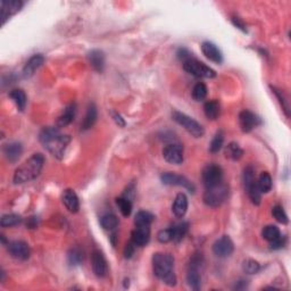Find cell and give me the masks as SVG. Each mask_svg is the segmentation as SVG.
I'll use <instances>...</instances> for the list:
<instances>
[{"instance_id": "d6986e66", "label": "cell", "mask_w": 291, "mask_h": 291, "mask_svg": "<svg viewBox=\"0 0 291 291\" xmlns=\"http://www.w3.org/2000/svg\"><path fill=\"white\" fill-rule=\"evenodd\" d=\"M62 201L63 204L65 205L66 209L71 213H78L80 209V201L78 195L74 190L72 189H66V190L63 192L62 196Z\"/></svg>"}, {"instance_id": "7c38bea8", "label": "cell", "mask_w": 291, "mask_h": 291, "mask_svg": "<svg viewBox=\"0 0 291 291\" xmlns=\"http://www.w3.org/2000/svg\"><path fill=\"white\" fill-rule=\"evenodd\" d=\"M234 250L233 241L229 236H222L213 244V252L217 257L225 258L232 255Z\"/></svg>"}, {"instance_id": "ffe728a7", "label": "cell", "mask_w": 291, "mask_h": 291, "mask_svg": "<svg viewBox=\"0 0 291 291\" xmlns=\"http://www.w3.org/2000/svg\"><path fill=\"white\" fill-rule=\"evenodd\" d=\"M45 63V56L42 54H36L31 57L26 64L23 67V76L25 79H29L32 76L38 68Z\"/></svg>"}, {"instance_id": "f546056e", "label": "cell", "mask_w": 291, "mask_h": 291, "mask_svg": "<svg viewBox=\"0 0 291 291\" xmlns=\"http://www.w3.org/2000/svg\"><path fill=\"white\" fill-rule=\"evenodd\" d=\"M84 258V252L80 247H73L67 254V262L71 266H78L82 264Z\"/></svg>"}, {"instance_id": "5bb4252c", "label": "cell", "mask_w": 291, "mask_h": 291, "mask_svg": "<svg viewBox=\"0 0 291 291\" xmlns=\"http://www.w3.org/2000/svg\"><path fill=\"white\" fill-rule=\"evenodd\" d=\"M239 124L243 132L249 133L255 128H257L258 125H261L262 121L255 113H252L250 111L244 110L241 111L239 114Z\"/></svg>"}, {"instance_id": "6da1fadb", "label": "cell", "mask_w": 291, "mask_h": 291, "mask_svg": "<svg viewBox=\"0 0 291 291\" xmlns=\"http://www.w3.org/2000/svg\"><path fill=\"white\" fill-rule=\"evenodd\" d=\"M39 140L44 148L47 149L52 156L62 159L68 143L71 142V136L63 134L57 126L56 128L48 126V128L42 129L39 134Z\"/></svg>"}, {"instance_id": "e575fe53", "label": "cell", "mask_w": 291, "mask_h": 291, "mask_svg": "<svg viewBox=\"0 0 291 291\" xmlns=\"http://www.w3.org/2000/svg\"><path fill=\"white\" fill-rule=\"evenodd\" d=\"M22 222V216L17 215V214H6L2 215L1 221H0V225L1 227H12L16 226Z\"/></svg>"}, {"instance_id": "60d3db41", "label": "cell", "mask_w": 291, "mask_h": 291, "mask_svg": "<svg viewBox=\"0 0 291 291\" xmlns=\"http://www.w3.org/2000/svg\"><path fill=\"white\" fill-rule=\"evenodd\" d=\"M272 215L276 221H278L279 223L288 224V222H289L288 215L286 214L285 209H283L282 206H280V205L274 206V207L272 208Z\"/></svg>"}, {"instance_id": "ab89813d", "label": "cell", "mask_w": 291, "mask_h": 291, "mask_svg": "<svg viewBox=\"0 0 291 291\" xmlns=\"http://www.w3.org/2000/svg\"><path fill=\"white\" fill-rule=\"evenodd\" d=\"M243 269L247 274H256L261 269V264L255 259H246L243 264Z\"/></svg>"}, {"instance_id": "d6a6232c", "label": "cell", "mask_w": 291, "mask_h": 291, "mask_svg": "<svg viewBox=\"0 0 291 291\" xmlns=\"http://www.w3.org/2000/svg\"><path fill=\"white\" fill-rule=\"evenodd\" d=\"M257 185H258L259 191H261L262 194H268V192L271 191L272 178L271 175H269V173H268V172H263L258 178Z\"/></svg>"}, {"instance_id": "4316f807", "label": "cell", "mask_w": 291, "mask_h": 291, "mask_svg": "<svg viewBox=\"0 0 291 291\" xmlns=\"http://www.w3.org/2000/svg\"><path fill=\"white\" fill-rule=\"evenodd\" d=\"M189 224L187 222H181L174 224L173 226H171L172 231V240L175 241V243H179L185 237V234L188 232Z\"/></svg>"}, {"instance_id": "8fae6325", "label": "cell", "mask_w": 291, "mask_h": 291, "mask_svg": "<svg viewBox=\"0 0 291 291\" xmlns=\"http://www.w3.org/2000/svg\"><path fill=\"white\" fill-rule=\"evenodd\" d=\"M163 157L167 163L180 165L183 162V146L180 143H170L164 147Z\"/></svg>"}, {"instance_id": "603a6c76", "label": "cell", "mask_w": 291, "mask_h": 291, "mask_svg": "<svg viewBox=\"0 0 291 291\" xmlns=\"http://www.w3.org/2000/svg\"><path fill=\"white\" fill-rule=\"evenodd\" d=\"M75 113H76V104L72 103L67 105V106L65 107L64 112H63V114L58 117L57 123H56L57 124V128L59 129L65 128V126L71 124L75 117Z\"/></svg>"}, {"instance_id": "4dcf8cb0", "label": "cell", "mask_w": 291, "mask_h": 291, "mask_svg": "<svg viewBox=\"0 0 291 291\" xmlns=\"http://www.w3.org/2000/svg\"><path fill=\"white\" fill-rule=\"evenodd\" d=\"M155 217L152 213L146 212V210H140L136 213L134 217V225L135 226H150Z\"/></svg>"}, {"instance_id": "b9f144b4", "label": "cell", "mask_w": 291, "mask_h": 291, "mask_svg": "<svg viewBox=\"0 0 291 291\" xmlns=\"http://www.w3.org/2000/svg\"><path fill=\"white\" fill-rule=\"evenodd\" d=\"M157 240L162 244H167L172 241V231L170 229H164L160 230L158 233H157Z\"/></svg>"}, {"instance_id": "2e32d148", "label": "cell", "mask_w": 291, "mask_h": 291, "mask_svg": "<svg viewBox=\"0 0 291 291\" xmlns=\"http://www.w3.org/2000/svg\"><path fill=\"white\" fill-rule=\"evenodd\" d=\"M201 52L210 62L215 63V64H221L223 62V55L216 45H214L210 41H204L201 45Z\"/></svg>"}, {"instance_id": "bcb514c9", "label": "cell", "mask_w": 291, "mask_h": 291, "mask_svg": "<svg viewBox=\"0 0 291 291\" xmlns=\"http://www.w3.org/2000/svg\"><path fill=\"white\" fill-rule=\"evenodd\" d=\"M285 245H286V238L281 236V238H279L278 240L271 243V249H281Z\"/></svg>"}, {"instance_id": "277c9868", "label": "cell", "mask_w": 291, "mask_h": 291, "mask_svg": "<svg viewBox=\"0 0 291 291\" xmlns=\"http://www.w3.org/2000/svg\"><path fill=\"white\" fill-rule=\"evenodd\" d=\"M229 197V187L224 182L213 188L206 189L202 201L209 207H219Z\"/></svg>"}, {"instance_id": "836d02e7", "label": "cell", "mask_w": 291, "mask_h": 291, "mask_svg": "<svg viewBox=\"0 0 291 291\" xmlns=\"http://www.w3.org/2000/svg\"><path fill=\"white\" fill-rule=\"evenodd\" d=\"M100 224L105 230L113 231L118 225V219L114 214H106V215H104L100 219Z\"/></svg>"}, {"instance_id": "ba28073f", "label": "cell", "mask_w": 291, "mask_h": 291, "mask_svg": "<svg viewBox=\"0 0 291 291\" xmlns=\"http://www.w3.org/2000/svg\"><path fill=\"white\" fill-rule=\"evenodd\" d=\"M183 68L185 72L197 76V78L213 79L216 76V72L212 67H209L204 63L197 61V59L191 58L189 61L183 63Z\"/></svg>"}, {"instance_id": "7dc6e473", "label": "cell", "mask_w": 291, "mask_h": 291, "mask_svg": "<svg viewBox=\"0 0 291 291\" xmlns=\"http://www.w3.org/2000/svg\"><path fill=\"white\" fill-rule=\"evenodd\" d=\"M232 23L238 27V29H240L241 31H244V32H246V26H245V24L241 22V21L238 19V17H233Z\"/></svg>"}, {"instance_id": "3957f363", "label": "cell", "mask_w": 291, "mask_h": 291, "mask_svg": "<svg viewBox=\"0 0 291 291\" xmlns=\"http://www.w3.org/2000/svg\"><path fill=\"white\" fill-rule=\"evenodd\" d=\"M45 164V157L41 154H34L26 159L22 165L17 167L14 173L13 181L15 184H22L33 181L39 177Z\"/></svg>"}, {"instance_id": "44dd1931", "label": "cell", "mask_w": 291, "mask_h": 291, "mask_svg": "<svg viewBox=\"0 0 291 291\" xmlns=\"http://www.w3.org/2000/svg\"><path fill=\"white\" fill-rule=\"evenodd\" d=\"M3 155L9 160L10 163H15L20 159L21 155L23 154V147L22 143L20 142H10L3 146Z\"/></svg>"}, {"instance_id": "7402d4cb", "label": "cell", "mask_w": 291, "mask_h": 291, "mask_svg": "<svg viewBox=\"0 0 291 291\" xmlns=\"http://www.w3.org/2000/svg\"><path fill=\"white\" fill-rule=\"evenodd\" d=\"M88 61H89L91 67L98 73H103L105 68V54L101 50L94 49L88 54Z\"/></svg>"}, {"instance_id": "4fadbf2b", "label": "cell", "mask_w": 291, "mask_h": 291, "mask_svg": "<svg viewBox=\"0 0 291 291\" xmlns=\"http://www.w3.org/2000/svg\"><path fill=\"white\" fill-rule=\"evenodd\" d=\"M91 266L94 275L98 278H105L108 273L107 261L103 252L98 249H94L91 254Z\"/></svg>"}, {"instance_id": "8d00e7d4", "label": "cell", "mask_w": 291, "mask_h": 291, "mask_svg": "<svg viewBox=\"0 0 291 291\" xmlns=\"http://www.w3.org/2000/svg\"><path fill=\"white\" fill-rule=\"evenodd\" d=\"M116 205L122 215L128 217L132 213V202L129 198L126 197H118L116 198Z\"/></svg>"}, {"instance_id": "c3c4849f", "label": "cell", "mask_w": 291, "mask_h": 291, "mask_svg": "<svg viewBox=\"0 0 291 291\" xmlns=\"http://www.w3.org/2000/svg\"><path fill=\"white\" fill-rule=\"evenodd\" d=\"M246 282L247 281H243V280H241V281H238L236 283V286H234V289H237V290L246 289L247 288V283Z\"/></svg>"}, {"instance_id": "e0dca14e", "label": "cell", "mask_w": 291, "mask_h": 291, "mask_svg": "<svg viewBox=\"0 0 291 291\" xmlns=\"http://www.w3.org/2000/svg\"><path fill=\"white\" fill-rule=\"evenodd\" d=\"M23 7V2L20 0H9V1H1L0 9H1V21L2 24L6 23V21L19 13Z\"/></svg>"}, {"instance_id": "83f0119b", "label": "cell", "mask_w": 291, "mask_h": 291, "mask_svg": "<svg viewBox=\"0 0 291 291\" xmlns=\"http://www.w3.org/2000/svg\"><path fill=\"white\" fill-rule=\"evenodd\" d=\"M204 112L208 120H216L220 116V103L217 100H209L204 105Z\"/></svg>"}, {"instance_id": "d590c367", "label": "cell", "mask_w": 291, "mask_h": 291, "mask_svg": "<svg viewBox=\"0 0 291 291\" xmlns=\"http://www.w3.org/2000/svg\"><path fill=\"white\" fill-rule=\"evenodd\" d=\"M271 89L273 91V93L275 94L276 98L279 99V103L281 105L283 112H285L286 116L287 117H290V104H289V100L288 98H287L285 94H283L282 91H280L279 89H276L275 87H272L271 86Z\"/></svg>"}, {"instance_id": "cb8c5ba5", "label": "cell", "mask_w": 291, "mask_h": 291, "mask_svg": "<svg viewBox=\"0 0 291 291\" xmlns=\"http://www.w3.org/2000/svg\"><path fill=\"white\" fill-rule=\"evenodd\" d=\"M172 210H173L174 215L182 219L185 215L188 210V198L184 194H178L174 199L173 205H172Z\"/></svg>"}, {"instance_id": "681fc988", "label": "cell", "mask_w": 291, "mask_h": 291, "mask_svg": "<svg viewBox=\"0 0 291 291\" xmlns=\"http://www.w3.org/2000/svg\"><path fill=\"white\" fill-rule=\"evenodd\" d=\"M27 226L30 229H33V227H37V219L36 217H30L29 219V223H27Z\"/></svg>"}, {"instance_id": "ee69618b", "label": "cell", "mask_w": 291, "mask_h": 291, "mask_svg": "<svg viewBox=\"0 0 291 291\" xmlns=\"http://www.w3.org/2000/svg\"><path fill=\"white\" fill-rule=\"evenodd\" d=\"M135 245L132 243V241H129L128 244H126V246H125V248H124V257L125 258H131L132 256H133V254H134V251H135Z\"/></svg>"}, {"instance_id": "d4e9b609", "label": "cell", "mask_w": 291, "mask_h": 291, "mask_svg": "<svg viewBox=\"0 0 291 291\" xmlns=\"http://www.w3.org/2000/svg\"><path fill=\"white\" fill-rule=\"evenodd\" d=\"M97 117H98L97 107L93 103H91V104H89V106H88V108H87L86 116H84L82 123H81V129L83 130V131H87V130L92 128L94 123H96Z\"/></svg>"}, {"instance_id": "f35d334b", "label": "cell", "mask_w": 291, "mask_h": 291, "mask_svg": "<svg viewBox=\"0 0 291 291\" xmlns=\"http://www.w3.org/2000/svg\"><path fill=\"white\" fill-rule=\"evenodd\" d=\"M206 96H207V87L201 82L196 84L192 89V98L196 101H201L205 99Z\"/></svg>"}, {"instance_id": "8992f818", "label": "cell", "mask_w": 291, "mask_h": 291, "mask_svg": "<svg viewBox=\"0 0 291 291\" xmlns=\"http://www.w3.org/2000/svg\"><path fill=\"white\" fill-rule=\"evenodd\" d=\"M204 263V258L202 255L199 252L192 256L188 266L187 272V281L188 285L191 289L199 290L201 287V268Z\"/></svg>"}, {"instance_id": "ac0fdd59", "label": "cell", "mask_w": 291, "mask_h": 291, "mask_svg": "<svg viewBox=\"0 0 291 291\" xmlns=\"http://www.w3.org/2000/svg\"><path fill=\"white\" fill-rule=\"evenodd\" d=\"M150 240V226H135L132 231L131 241L136 247H145Z\"/></svg>"}, {"instance_id": "74e56055", "label": "cell", "mask_w": 291, "mask_h": 291, "mask_svg": "<svg viewBox=\"0 0 291 291\" xmlns=\"http://www.w3.org/2000/svg\"><path fill=\"white\" fill-rule=\"evenodd\" d=\"M224 142V134L222 131H217L214 135V138L212 140L209 145V152L212 154H216L219 153L221 148H222Z\"/></svg>"}, {"instance_id": "30bf717a", "label": "cell", "mask_w": 291, "mask_h": 291, "mask_svg": "<svg viewBox=\"0 0 291 291\" xmlns=\"http://www.w3.org/2000/svg\"><path fill=\"white\" fill-rule=\"evenodd\" d=\"M160 180H162V183L165 185H178V187H183L184 189H187L189 192H191V194H194L196 191L195 185L192 184L187 178L183 177V175L173 173V172H166V173H163L162 177H160Z\"/></svg>"}, {"instance_id": "7a4b0ae2", "label": "cell", "mask_w": 291, "mask_h": 291, "mask_svg": "<svg viewBox=\"0 0 291 291\" xmlns=\"http://www.w3.org/2000/svg\"><path fill=\"white\" fill-rule=\"evenodd\" d=\"M174 258L166 252H156L153 256V271L156 278L168 287L177 286V275L174 274Z\"/></svg>"}, {"instance_id": "52a82bcc", "label": "cell", "mask_w": 291, "mask_h": 291, "mask_svg": "<svg viewBox=\"0 0 291 291\" xmlns=\"http://www.w3.org/2000/svg\"><path fill=\"white\" fill-rule=\"evenodd\" d=\"M172 118H173V121L177 122L178 124L183 126L185 131H188L192 136H195V138H201V136H204L205 130L201 126V124L198 123V122L194 120L192 117L188 116L187 114L174 111L173 113H172Z\"/></svg>"}, {"instance_id": "1f68e13d", "label": "cell", "mask_w": 291, "mask_h": 291, "mask_svg": "<svg viewBox=\"0 0 291 291\" xmlns=\"http://www.w3.org/2000/svg\"><path fill=\"white\" fill-rule=\"evenodd\" d=\"M262 236L266 241L271 244L273 241L278 240L279 238H281V232H280V229L276 225H268L263 229Z\"/></svg>"}, {"instance_id": "9a60e30c", "label": "cell", "mask_w": 291, "mask_h": 291, "mask_svg": "<svg viewBox=\"0 0 291 291\" xmlns=\"http://www.w3.org/2000/svg\"><path fill=\"white\" fill-rule=\"evenodd\" d=\"M7 249H8L9 255L12 256V257L20 259V261H26V259L30 257L31 254L29 245L21 240L9 243L8 246H7Z\"/></svg>"}, {"instance_id": "5b68a950", "label": "cell", "mask_w": 291, "mask_h": 291, "mask_svg": "<svg viewBox=\"0 0 291 291\" xmlns=\"http://www.w3.org/2000/svg\"><path fill=\"white\" fill-rule=\"evenodd\" d=\"M243 180H244L245 190H246L248 197H249L252 204L258 206L259 204H261V201H262V192L259 191V189H258L257 181H256V177H255L254 167L249 165L245 168Z\"/></svg>"}, {"instance_id": "7bdbcfd3", "label": "cell", "mask_w": 291, "mask_h": 291, "mask_svg": "<svg viewBox=\"0 0 291 291\" xmlns=\"http://www.w3.org/2000/svg\"><path fill=\"white\" fill-rule=\"evenodd\" d=\"M177 55H178V57H179V59H181L182 62H187V61H189V59H191L192 58V54L190 51L188 50V49H185V48H180L178 50V52H177Z\"/></svg>"}, {"instance_id": "f6af8a7d", "label": "cell", "mask_w": 291, "mask_h": 291, "mask_svg": "<svg viewBox=\"0 0 291 291\" xmlns=\"http://www.w3.org/2000/svg\"><path fill=\"white\" fill-rule=\"evenodd\" d=\"M111 115H112V117H113V120L115 121V123H116L118 126H122V128H124V126H125V121L123 120V118H122V116H121L120 114L117 113V112L112 111L111 112Z\"/></svg>"}, {"instance_id": "9c48e42d", "label": "cell", "mask_w": 291, "mask_h": 291, "mask_svg": "<svg viewBox=\"0 0 291 291\" xmlns=\"http://www.w3.org/2000/svg\"><path fill=\"white\" fill-rule=\"evenodd\" d=\"M202 183H204L205 188H213L215 185L220 184L221 182H223V170L222 167L216 165V164H208L207 166H205L201 173Z\"/></svg>"}, {"instance_id": "f1b7e54d", "label": "cell", "mask_w": 291, "mask_h": 291, "mask_svg": "<svg viewBox=\"0 0 291 291\" xmlns=\"http://www.w3.org/2000/svg\"><path fill=\"white\" fill-rule=\"evenodd\" d=\"M225 157L232 160H239L244 155V150L237 142H230L225 148Z\"/></svg>"}, {"instance_id": "484cf974", "label": "cell", "mask_w": 291, "mask_h": 291, "mask_svg": "<svg viewBox=\"0 0 291 291\" xmlns=\"http://www.w3.org/2000/svg\"><path fill=\"white\" fill-rule=\"evenodd\" d=\"M9 97L12 99L15 105L19 108L20 111H24L26 107V94L22 89H14L9 92Z\"/></svg>"}]
</instances>
